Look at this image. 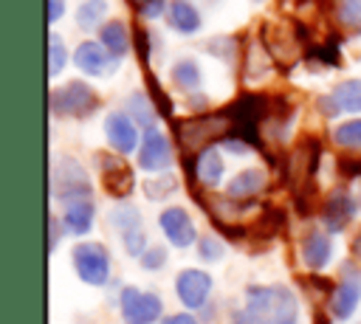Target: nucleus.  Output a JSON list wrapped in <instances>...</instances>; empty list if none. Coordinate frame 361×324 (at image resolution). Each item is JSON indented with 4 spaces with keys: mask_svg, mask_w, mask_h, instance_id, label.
I'll use <instances>...</instances> for the list:
<instances>
[{
    "mask_svg": "<svg viewBox=\"0 0 361 324\" xmlns=\"http://www.w3.org/2000/svg\"><path fill=\"white\" fill-rule=\"evenodd\" d=\"M299 304L285 285H254L245 304L231 313V324H296Z\"/></svg>",
    "mask_w": 361,
    "mask_h": 324,
    "instance_id": "f257e3e1",
    "label": "nucleus"
},
{
    "mask_svg": "<svg viewBox=\"0 0 361 324\" xmlns=\"http://www.w3.org/2000/svg\"><path fill=\"white\" fill-rule=\"evenodd\" d=\"M228 132H231V121L226 118V113H203V116L175 121V138L186 155H195V152L200 155L214 141L228 138Z\"/></svg>",
    "mask_w": 361,
    "mask_h": 324,
    "instance_id": "f03ea898",
    "label": "nucleus"
},
{
    "mask_svg": "<svg viewBox=\"0 0 361 324\" xmlns=\"http://www.w3.org/2000/svg\"><path fill=\"white\" fill-rule=\"evenodd\" d=\"M51 194L56 200H65V206L93 197L87 172L76 158L62 155L59 161H54V166H51Z\"/></svg>",
    "mask_w": 361,
    "mask_h": 324,
    "instance_id": "7ed1b4c3",
    "label": "nucleus"
},
{
    "mask_svg": "<svg viewBox=\"0 0 361 324\" xmlns=\"http://www.w3.org/2000/svg\"><path fill=\"white\" fill-rule=\"evenodd\" d=\"M48 104H51V113L54 116L85 118V116H90L99 107V96L85 82H68V85H59V87L51 90Z\"/></svg>",
    "mask_w": 361,
    "mask_h": 324,
    "instance_id": "20e7f679",
    "label": "nucleus"
},
{
    "mask_svg": "<svg viewBox=\"0 0 361 324\" xmlns=\"http://www.w3.org/2000/svg\"><path fill=\"white\" fill-rule=\"evenodd\" d=\"M319 161H322V144L319 138L313 135H302L288 158V180L293 183V189H305L313 183V175L319 169Z\"/></svg>",
    "mask_w": 361,
    "mask_h": 324,
    "instance_id": "39448f33",
    "label": "nucleus"
},
{
    "mask_svg": "<svg viewBox=\"0 0 361 324\" xmlns=\"http://www.w3.org/2000/svg\"><path fill=\"white\" fill-rule=\"evenodd\" d=\"M259 39H262V48L265 54L271 56V62L279 68V70H288L290 65H296V56H299V39L293 34V25H271L265 23L262 31H259Z\"/></svg>",
    "mask_w": 361,
    "mask_h": 324,
    "instance_id": "423d86ee",
    "label": "nucleus"
},
{
    "mask_svg": "<svg viewBox=\"0 0 361 324\" xmlns=\"http://www.w3.org/2000/svg\"><path fill=\"white\" fill-rule=\"evenodd\" d=\"M110 225L118 231L121 242H124V251L130 256H144L147 251V237H144V225H141V214L135 206H127V203H118L113 211H110Z\"/></svg>",
    "mask_w": 361,
    "mask_h": 324,
    "instance_id": "0eeeda50",
    "label": "nucleus"
},
{
    "mask_svg": "<svg viewBox=\"0 0 361 324\" xmlns=\"http://www.w3.org/2000/svg\"><path fill=\"white\" fill-rule=\"evenodd\" d=\"M73 268L82 282L87 285H104L110 276V256L107 248L99 242H79L73 248Z\"/></svg>",
    "mask_w": 361,
    "mask_h": 324,
    "instance_id": "6e6552de",
    "label": "nucleus"
},
{
    "mask_svg": "<svg viewBox=\"0 0 361 324\" xmlns=\"http://www.w3.org/2000/svg\"><path fill=\"white\" fill-rule=\"evenodd\" d=\"M361 301V270H355L350 262H344L341 268V282L336 285L333 296H330V313L333 318L344 321L353 316V310Z\"/></svg>",
    "mask_w": 361,
    "mask_h": 324,
    "instance_id": "1a4fd4ad",
    "label": "nucleus"
},
{
    "mask_svg": "<svg viewBox=\"0 0 361 324\" xmlns=\"http://www.w3.org/2000/svg\"><path fill=\"white\" fill-rule=\"evenodd\" d=\"M164 304L155 293H144L135 287H124L121 290V316L124 324H152L158 321Z\"/></svg>",
    "mask_w": 361,
    "mask_h": 324,
    "instance_id": "9d476101",
    "label": "nucleus"
},
{
    "mask_svg": "<svg viewBox=\"0 0 361 324\" xmlns=\"http://www.w3.org/2000/svg\"><path fill=\"white\" fill-rule=\"evenodd\" d=\"M138 166L147 169V172H164L172 166V147H169V138L161 132V130H147L144 135V144L138 149Z\"/></svg>",
    "mask_w": 361,
    "mask_h": 324,
    "instance_id": "9b49d317",
    "label": "nucleus"
},
{
    "mask_svg": "<svg viewBox=\"0 0 361 324\" xmlns=\"http://www.w3.org/2000/svg\"><path fill=\"white\" fill-rule=\"evenodd\" d=\"M175 293L186 307H203L212 293V276L197 268H186L175 279Z\"/></svg>",
    "mask_w": 361,
    "mask_h": 324,
    "instance_id": "f8f14e48",
    "label": "nucleus"
},
{
    "mask_svg": "<svg viewBox=\"0 0 361 324\" xmlns=\"http://www.w3.org/2000/svg\"><path fill=\"white\" fill-rule=\"evenodd\" d=\"M99 166H102V183H104V192L110 197H127L135 186L133 180V169L121 161V158H113V155H99Z\"/></svg>",
    "mask_w": 361,
    "mask_h": 324,
    "instance_id": "ddd939ff",
    "label": "nucleus"
},
{
    "mask_svg": "<svg viewBox=\"0 0 361 324\" xmlns=\"http://www.w3.org/2000/svg\"><path fill=\"white\" fill-rule=\"evenodd\" d=\"M158 223H161V231L166 234V239L175 248H189L195 242V223H192V217L180 206L164 208L161 217H158Z\"/></svg>",
    "mask_w": 361,
    "mask_h": 324,
    "instance_id": "4468645a",
    "label": "nucleus"
},
{
    "mask_svg": "<svg viewBox=\"0 0 361 324\" xmlns=\"http://www.w3.org/2000/svg\"><path fill=\"white\" fill-rule=\"evenodd\" d=\"M138 124L127 116V113H107L104 118V135L110 141V147L121 155L133 152L135 149V141H138Z\"/></svg>",
    "mask_w": 361,
    "mask_h": 324,
    "instance_id": "2eb2a0df",
    "label": "nucleus"
},
{
    "mask_svg": "<svg viewBox=\"0 0 361 324\" xmlns=\"http://www.w3.org/2000/svg\"><path fill=\"white\" fill-rule=\"evenodd\" d=\"M73 65L87 73V76H102L107 70H116L118 62L104 51L102 42H82L76 51H73Z\"/></svg>",
    "mask_w": 361,
    "mask_h": 324,
    "instance_id": "dca6fc26",
    "label": "nucleus"
},
{
    "mask_svg": "<svg viewBox=\"0 0 361 324\" xmlns=\"http://www.w3.org/2000/svg\"><path fill=\"white\" fill-rule=\"evenodd\" d=\"M353 214H355V203L344 189L330 192V197L322 206V220H324L327 231H344L347 223L353 220Z\"/></svg>",
    "mask_w": 361,
    "mask_h": 324,
    "instance_id": "f3484780",
    "label": "nucleus"
},
{
    "mask_svg": "<svg viewBox=\"0 0 361 324\" xmlns=\"http://www.w3.org/2000/svg\"><path fill=\"white\" fill-rule=\"evenodd\" d=\"M302 259H305V265H307L313 273L322 270V268L330 262V239H327L324 231L310 228V231L302 237Z\"/></svg>",
    "mask_w": 361,
    "mask_h": 324,
    "instance_id": "a211bd4d",
    "label": "nucleus"
},
{
    "mask_svg": "<svg viewBox=\"0 0 361 324\" xmlns=\"http://www.w3.org/2000/svg\"><path fill=\"white\" fill-rule=\"evenodd\" d=\"M265 186V172L262 169H243L240 175H234L226 186V197L240 200V203H251V197L257 192H262Z\"/></svg>",
    "mask_w": 361,
    "mask_h": 324,
    "instance_id": "6ab92c4d",
    "label": "nucleus"
},
{
    "mask_svg": "<svg viewBox=\"0 0 361 324\" xmlns=\"http://www.w3.org/2000/svg\"><path fill=\"white\" fill-rule=\"evenodd\" d=\"M99 39H102L104 51L113 59H121L130 51V34H127V25L121 20H107L102 25V31H99Z\"/></svg>",
    "mask_w": 361,
    "mask_h": 324,
    "instance_id": "aec40b11",
    "label": "nucleus"
},
{
    "mask_svg": "<svg viewBox=\"0 0 361 324\" xmlns=\"http://www.w3.org/2000/svg\"><path fill=\"white\" fill-rule=\"evenodd\" d=\"M169 25L180 34H195L200 28V11L192 0H172L169 3Z\"/></svg>",
    "mask_w": 361,
    "mask_h": 324,
    "instance_id": "412c9836",
    "label": "nucleus"
},
{
    "mask_svg": "<svg viewBox=\"0 0 361 324\" xmlns=\"http://www.w3.org/2000/svg\"><path fill=\"white\" fill-rule=\"evenodd\" d=\"M195 177L203 183V186H217L220 177H223V158L214 147L203 149L197 158H195Z\"/></svg>",
    "mask_w": 361,
    "mask_h": 324,
    "instance_id": "4be33fe9",
    "label": "nucleus"
},
{
    "mask_svg": "<svg viewBox=\"0 0 361 324\" xmlns=\"http://www.w3.org/2000/svg\"><path fill=\"white\" fill-rule=\"evenodd\" d=\"M62 223H65V231H71V234H87L93 225V203L90 200L68 203Z\"/></svg>",
    "mask_w": 361,
    "mask_h": 324,
    "instance_id": "5701e85b",
    "label": "nucleus"
},
{
    "mask_svg": "<svg viewBox=\"0 0 361 324\" xmlns=\"http://www.w3.org/2000/svg\"><path fill=\"white\" fill-rule=\"evenodd\" d=\"M285 225V214L279 208H265L259 220H254V225L248 228V237L251 239H259V242H268L276 237V231Z\"/></svg>",
    "mask_w": 361,
    "mask_h": 324,
    "instance_id": "b1692460",
    "label": "nucleus"
},
{
    "mask_svg": "<svg viewBox=\"0 0 361 324\" xmlns=\"http://www.w3.org/2000/svg\"><path fill=\"white\" fill-rule=\"evenodd\" d=\"M172 82H175L183 93H195V90L200 87V82H203L197 62H195V59H178V62L172 65Z\"/></svg>",
    "mask_w": 361,
    "mask_h": 324,
    "instance_id": "393cba45",
    "label": "nucleus"
},
{
    "mask_svg": "<svg viewBox=\"0 0 361 324\" xmlns=\"http://www.w3.org/2000/svg\"><path fill=\"white\" fill-rule=\"evenodd\" d=\"M127 107H130V116L135 118L138 127L152 130L158 110H155V104H152V99H149L147 93H130V96H127Z\"/></svg>",
    "mask_w": 361,
    "mask_h": 324,
    "instance_id": "a878e982",
    "label": "nucleus"
},
{
    "mask_svg": "<svg viewBox=\"0 0 361 324\" xmlns=\"http://www.w3.org/2000/svg\"><path fill=\"white\" fill-rule=\"evenodd\" d=\"M344 113H361V79H347L330 93Z\"/></svg>",
    "mask_w": 361,
    "mask_h": 324,
    "instance_id": "bb28decb",
    "label": "nucleus"
},
{
    "mask_svg": "<svg viewBox=\"0 0 361 324\" xmlns=\"http://www.w3.org/2000/svg\"><path fill=\"white\" fill-rule=\"evenodd\" d=\"M102 17H107V0H85L79 8H76V25L82 31H93Z\"/></svg>",
    "mask_w": 361,
    "mask_h": 324,
    "instance_id": "cd10ccee",
    "label": "nucleus"
},
{
    "mask_svg": "<svg viewBox=\"0 0 361 324\" xmlns=\"http://www.w3.org/2000/svg\"><path fill=\"white\" fill-rule=\"evenodd\" d=\"M333 141L338 147H347V149H361V118H353V121H344L333 130Z\"/></svg>",
    "mask_w": 361,
    "mask_h": 324,
    "instance_id": "c85d7f7f",
    "label": "nucleus"
},
{
    "mask_svg": "<svg viewBox=\"0 0 361 324\" xmlns=\"http://www.w3.org/2000/svg\"><path fill=\"white\" fill-rule=\"evenodd\" d=\"M338 45H341V37L338 34H330L322 45H316L310 54H307V59H322L324 65H341V51H338Z\"/></svg>",
    "mask_w": 361,
    "mask_h": 324,
    "instance_id": "c756f323",
    "label": "nucleus"
},
{
    "mask_svg": "<svg viewBox=\"0 0 361 324\" xmlns=\"http://www.w3.org/2000/svg\"><path fill=\"white\" fill-rule=\"evenodd\" d=\"M144 82H147V93H149V99H152V104H155V110L161 113V116H172V101H169V96L164 93V87H161V82H158V76L152 73V70H144Z\"/></svg>",
    "mask_w": 361,
    "mask_h": 324,
    "instance_id": "7c9ffc66",
    "label": "nucleus"
},
{
    "mask_svg": "<svg viewBox=\"0 0 361 324\" xmlns=\"http://www.w3.org/2000/svg\"><path fill=\"white\" fill-rule=\"evenodd\" d=\"M175 189H178V177H175V175H158V177L144 180V194H147L149 200H164V197H169Z\"/></svg>",
    "mask_w": 361,
    "mask_h": 324,
    "instance_id": "2f4dec72",
    "label": "nucleus"
},
{
    "mask_svg": "<svg viewBox=\"0 0 361 324\" xmlns=\"http://www.w3.org/2000/svg\"><path fill=\"white\" fill-rule=\"evenodd\" d=\"M65 65H68V51H65V45L59 42V37L51 34V37H48V76H56Z\"/></svg>",
    "mask_w": 361,
    "mask_h": 324,
    "instance_id": "473e14b6",
    "label": "nucleus"
},
{
    "mask_svg": "<svg viewBox=\"0 0 361 324\" xmlns=\"http://www.w3.org/2000/svg\"><path fill=\"white\" fill-rule=\"evenodd\" d=\"M206 51L223 62H234L237 59V39L234 37H214L212 42H206Z\"/></svg>",
    "mask_w": 361,
    "mask_h": 324,
    "instance_id": "72a5a7b5",
    "label": "nucleus"
},
{
    "mask_svg": "<svg viewBox=\"0 0 361 324\" xmlns=\"http://www.w3.org/2000/svg\"><path fill=\"white\" fill-rule=\"evenodd\" d=\"M338 23L361 31V0H338Z\"/></svg>",
    "mask_w": 361,
    "mask_h": 324,
    "instance_id": "f704fd0d",
    "label": "nucleus"
},
{
    "mask_svg": "<svg viewBox=\"0 0 361 324\" xmlns=\"http://www.w3.org/2000/svg\"><path fill=\"white\" fill-rule=\"evenodd\" d=\"M197 256H200L203 262H217V259L223 256V242H220L217 237H203V239L197 242Z\"/></svg>",
    "mask_w": 361,
    "mask_h": 324,
    "instance_id": "c9c22d12",
    "label": "nucleus"
},
{
    "mask_svg": "<svg viewBox=\"0 0 361 324\" xmlns=\"http://www.w3.org/2000/svg\"><path fill=\"white\" fill-rule=\"evenodd\" d=\"M164 262H166V248L164 245H152L141 256V268L144 270H158V268H164Z\"/></svg>",
    "mask_w": 361,
    "mask_h": 324,
    "instance_id": "e433bc0d",
    "label": "nucleus"
},
{
    "mask_svg": "<svg viewBox=\"0 0 361 324\" xmlns=\"http://www.w3.org/2000/svg\"><path fill=\"white\" fill-rule=\"evenodd\" d=\"M336 169L341 177H361V158H353V155H341L336 161Z\"/></svg>",
    "mask_w": 361,
    "mask_h": 324,
    "instance_id": "4c0bfd02",
    "label": "nucleus"
},
{
    "mask_svg": "<svg viewBox=\"0 0 361 324\" xmlns=\"http://www.w3.org/2000/svg\"><path fill=\"white\" fill-rule=\"evenodd\" d=\"M133 39H135V45H138L141 68H144V70H149V34H147L144 28H135V31H133Z\"/></svg>",
    "mask_w": 361,
    "mask_h": 324,
    "instance_id": "58836bf2",
    "label": "nucleus"
},
{
    "mask_svg": "<svg viewBox=\"0 0 361 324\" xmlns=\"http://www.w3.org/2000/svg\"><path fill=\"white\" fill-rule=\"evenodd\" d=\"M316 107H319V110H322V113H324V116H330V118H333V116H338V113H341V110H338V104H336V99H333V96H319V99H316Z\"/></svg>",
    "mask_w": 361,
    "mask_h": 324,
    "instance_id": "ea45409f",
    "label": "nucleus"
},
{
    "mask_svg": "<svg viewBox=\"0 0 361 324\" xmlns=\"http://www.w3.org/2000/svg\"><path fill=\"white\" fill-rule=\"evenodd\" d=\"M164 6H166V0H149V3H141V14H144V17H158V14L164 11Z\"/></svg>",
    "mask_w": 361,
    "mask_h": 324,
    "instance_id": "a19ab883",
    "label": "nucleus"
},
{
    "mask_svg": "<svg viewBox=\"0 0 361 324\" xmlns=\"http://www.w3.org/2000/svg\"><path fill=\"white\" fill-rule=\"evenodd\" d=\"M65 11V3L62 0H48V23H56Z\"/></svg>",
    "mask_w": 361,
    "mask_h": 324,
    "instance_id": "79ce46f5",
    "label": "nucleus"
},
{
    "mask_svg": "<svg viewBox=\"0 0 361 324\" xmlns=\"http://www.w3.org/2000/svg\"><path fill=\"white\" fill-rule=\"evenodd\" d=\"M164 324H197L189 313H178V316H169V318H164Z\"/></svg>",
    "mask_w": 361,
    "mask_h": 324,
    "instance_id": "37998d69",
    "label": "nucleus"
},
{
    "mask_svg": "<svg viewBox=\"0 0 361 324\" xmlns=\"http://www.w3.org/2000/svg\"><path fill=\"white\" fill-rule=\"evenodd\" d=\"M48 223H51V242H48V245H51V251H54L56 242H59V223H56V217H51Z\"/></svg>",
    "mask_w": 361,
    "mask_h": 324,
    "instance_id": "c03bdc74",
    "label": "nucleus"
},
{
    "mask_svg": "<svg viewBox=\"0 0 361 324\" xmlns=\"http://www.w3.org/2000/svg\"><path fill=\"white\" fill-rule=\"evenodd\" d=\"M353 254L361 259V228H358V234L353 237Z\"/></svg>",
    "mask_w": 361,
    "mask_h": 324,
    "instance_id": "a18cd8bd",
    "label": "nucleus"
},
{
    "mask_svg": "<svg viewBox=\"0 0 361 324\" xmlns=\"http://www.w3.org/2000/svg\"><path fill=\"white\" fill-rule=\"evenodd\" d=\"M141 3H149V0H141Z\"/></svg>",
    "mask_w": 361,
    "mask_h": 324,
    "instance_id": "49530a36",
    "label": "nucleus"
},
{
    "mask_svg": "<svg viewBox=\"0 0 361 324\" xmlns=\"http://www.w3.org/2000/svg\"><path fill=\"white\" fill-rule=\"evenodd\" d=\"M299 3H305V0H299Z\"/></svg>",
    "mask_w": 361,
    "mask_h": 324,
    "instance_id": "de8ad7c7",
    "label": "nucleus"
},
{
    "mask_svg": "<svg viewBox=\"0 0 361 324\" xmlns=\"http://www.w3.org/2000/svg\"><path fill=\"white\" fill-rule=\"evenodd\" d=\"M358 197H361V192H358Z\"/></svg>",
    "mask_w": 361,
    "mask_h": 324,
    "instance_id": "09e8293b",
    "label": "nucleus"
}]
</instances>
